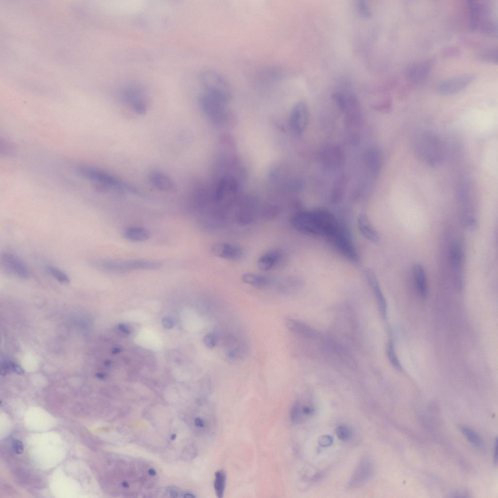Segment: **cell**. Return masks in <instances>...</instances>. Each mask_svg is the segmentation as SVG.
<instances>
[{
	"instance_id": "cell-44",
	"label": "cell",
	"mask_w": 498,
	"mask_h": 498,
	"mask_svg": "<svg viewBox=\"0 0 498 498\" xmlns=\"http://www.w3.org/2000/svg\"><path fill=\"white\" fill-rule=\"evenodd\" d=\"M96 377L100 379H104L106 377V375L103 373H98L96 374Z\"/></svg>"
},
{
	"instance_id": "cell-30",
	"label": "cell",
	"mask_w": 498,
	"mask_h": 498,
	"mask_svg": "<svg viewBox=\"0 0 498 498\" xmlns=\"http://www.w3.org/2000/svg\"><path fill=\"white\" fill-rule=\"evenodd\" d=\"M386 353L388 358L391 364L396 369L401 370V365L396 354L394 344L392 340H390L387 344Z\"/></svg>"
},
{
	"instance_id": "cell-25",
	"label": "cell",
	"mask_w": 498,
	"mask_h": 498,
	"mask_svg": "<svg viewBox=\"0 0 498 498\" xmlns=\"http://www.w3.org/2000/svg\"><path fill=\"white\" fill-rule=\"evenodd\" d=\"M125 272L138 269H155L160 268L161 264L159 262L148 260H130L123 262Z\"/></svg>"
},
{
	"instance_id": "cell-18",
	"label": "cell",
	"mask_w": 498,
	"mask_h": 498,
	"mask_svg": "<svg viewBox=\"0 0 498 498\" xmlns=\"http://www.w3.org/2000/svg\"><path fill=\"white\" fill-rule=\"evenodd\" d=\"M148 179L155 188L160 191L169 192L176 188L173 180L167 175L160 171L151 172L148 175Z\"/></svg>"
},
{
	"instance_id": "cell-46",
	"label": "cell",
	"mask_w": 498,
	"mask_h": 498,
	"mask_svg": "<svg viewBox=\"0 0 498 498\" xmlns=\"http://www.w3.org/2000/svg\"><path fill=\"white\" fill-rule=\"evenodd\" d=\"M120 352V349L119 348H116L114 349V350L112 351V353L113 354H117V353H119Z\"/></svg>"
},
{
	"instance_id": "cell-45",
	"label": "cell",
	"mask_w": 498,
	"mask_h": 498,
	"mask_svg": "<svg viewBox=\"0 0 498 498\" xmlns=\"http://www.w3.org/2000/svg\"><path fill=\"white\" fill-rule=\"evenodd\" d=\"M148 473L151 476H155L156 474V472L154 469L150 468L148 470Z\"/></svg>"
},
{
	"instance_id": "cell-3",
	"label": "cell",
	"mask_w": 498,
	"mask_h": 498,
	"mask_svg": "<svg viewBox=\"0 0 498 498\" xmlns=\"http://www.w3.org/2000/svg\"><path fill=\"white\" fill-rule=\"evenodd\" d=\"M468 2L471 30L490 36H497L498 25L492 18L489 4L485 1L469 0Z\"/></svg>"
},
{
	"instance_id": "cell-15",
	"label": "cell",
	"mask_w": 498,
	"mask_h": 498,
	"mask_svg": "<svg viewBox=\"0 0 498 498\" xmlns=\"http://www.w3.org/2000/svg\"><path fill=\"white\" fill-rule=\"evenodd\" d=\"M374 471L373 464L368 458L361 459L353 473L349 486L356 487L366 483L372 477Z\"/></svg>"
},
{
	"instance_id": "cell-29",
	"label": "cell",
	"mask_w": 498,
	"mask_h": 498,
	"mask_svg": "<svg viewBox=\"0 0 498 498\" xmlns=\"http://www.w3.org/2000/svg\"><path fill=\"white\" fill-rule=\"evenodd\" d=\"M461 429L462 433L472 445L477 447H483L484 443L482 439L475 430L464 426L462 427Z\"/></svg>"
},
{
	"instance_id": "cell-16",
	"label": "cell",
	"mask_w": 498,
	"mask_h": 498,
	"mask_svg": "<svg viewBox=\"0 0 498 498\" xmlns=\"http://www.w3.org/2000/svg\"><path fill=\"white\" fill-rule=\"evenodd\" d=\"M365 276L376 299L381 316L385 319L387 316V302L377 278L374 272L371 269L366 270Z\"/></svg>"
},
{
	"instance_id": "cell-6",
	"label": "cell",
	"mask_w": 498,
	"mask_h": 498,
	"mask_svg": "<svg viewBox=\"0 0 498 498\" xmlns=\"http://www.w3.org/2000/svg\"><path fill=\"white\" fill-rule=\"evenodd\" d=\"M228 103L206 92L201 94L198 98L199 105L202 111L215 123H222L228 118L229 115Z\"/></svg>"
},
{
	"instance_id": "cell-33",
	"label": "cell",
	"mask_w": 498,
	"mask_h": 498,
	"mask_svg": "<svg viewBox=\"0 0 498 498\" xmlns=\"http://www.w3.org/2000/svg\"><path fill=\"white\" fill-rule=\"evenodd\" d=\"M336 433L338 438L344 441H348L352 437V429L345 425H340L336 429Z\"/></svg>"
},
{
	"instance_id": "cell-37",
	"label": "cell",
	"mask_w": 498,
	"mask_h": 498,
	"mask_svg": "<svg viewBox=\"0 0 498 498\" xmlns=\"http://www.w3.org/2000/svg\"><path fill=\"white\" fill-rule=\"evenodd\" d=\"M13 448L14 451L18 454H21L24 450V445L19 440H16L13 442Z\"/></svg>"
},
{
	"instance_id": "cell-9",
	"label": "cell",
	"mask_w": 498,
	"mask_h": 498,
	"mask_svg": "<svg viewBox=\"0 0 498 498\" xmlns=\"http://www.w3.org/2000/svg\"><path fill=\"white\" fill-rule=\"evenodd\" d=\"M0 263L3 270L8 275L22 280L30 277V271L26 264L14 254L5 252L1 253Z\"/></svg>"
},
{
	"instance_id": "cell-13",
	"label": "cell",
	"mask_w": 498,
	"mask_h": 498,
	"mask_svg": "<svg viewBox=\"0 0 498 498\" xmlns=\"http://www.w3.org/2000/svg\"><path fill=\"white\" fill-rule=\"evenodd\" d=\"M289 123L290 127L295 133L301 134L304 131L308 123V107L304 102H300L294 106L290 114Z\"/></svg>"
},
{
	"instance_id": "cell-20",
	"label": "cell",
	"mask_w": 498,
	"mask_h": 498,
	"mask_svg": "<svg viewBox=\"0 0 498 498\" xmlns=\"http://www.w3.org/2000/svg\"><path fill=\"white\" fill-rule=\"evenodd\" d=\"M450 258L455 269V280L457 288L462 287V279L461 270L462 265V251L457 243L452 244L450 249Z\"/></svg>"
},
{
	"instance_id": "cell-47",
	"label": "cell",
	"mask_w": 498,
	"mask_h": 498,
	"mask_svg": "<svg viewBox=\"0 0 498 498\" xmlns=\"http://www.w3.org/2000/svg\"><path fill=\"white\" fill-rule=\"evenodd\" d=\"M122 485L125 488L128 487L129 486L128 483L126 482H123L122 483Z\"/></svg>"
},
{
	"instance_id": "cell-28",
	"label": "cell",
	"mask_w": 498,
	"mask_h": 498,
	"mask_svg": "<svg viewBox=\"0 0 498 498\" xmlns=\"http://www.w3.org/2000/svg\"><path fill=\"white\" fill-rule=\"evenodd\" d=\"M226 476V474L223 470L217 471L215 474V480L214 487L217 497L221 498L223 497L225 485Z\"/></svg>"
},
{
	"instance_id": "cell-7",
	"label": "cell",
	"mask_w": 498,
	"mask_h": 498,
	"mask_svg": "<svg viewBox=\"0 0 498 498\" xmlns=\"http://www.w3.org/2000/svg\"><path fill=\"white\" fill-rule=\"evenodd\" d=\"M121 100L128 105L136 113L142 115L146 111L147 105L144 89L134 84L124 86L119 91Z\"/></svg>"
},
{
	"instance_id": "cell-27",
	"label": "cell",
	"mask_w": 498,
	"mask_h": 498,
	"mask_svg": "<svg viewBox=\"0 0 498 498\" xmlns=\"http://www.w3.org/2000/svg\"><path fill=\"white\" fill-rule=\"evenodd\" d=\"M45 269L47 273L57 282L64 284L70 283L69 276L60 269L52 266L47 265Z\"/></svg>"
},
{
	"instance_id": "cell-40",
	"label": "cell",
	"mask_w": 498,
	"mask_h": 498,
	"mask_svg": "<svg viewBox=\"0 0 498 498\" xmlns=\"http://www.w3.org/2000/svg\"><path fill=\"white\" fill-rule=\"evenodd\" d=\"M498 453L497 452V439H496V440H495V445H494L493 456H494V462L495 463H496L497 464L498 463H497L498 462V453Z\"/></svg>"
},
{
	"instance_id": "cell-8",
	"label": "cell",
	"mask_w": 498,
	"mask_h": 498,
	"mask_svg": "<svg viewBox=\"0 0 498 498\" xmlns=\"http://www.w3.org/2000/svg\"><path fill=\"white\" fill-rule=\"evenodd\" d=\"M328 238L338 250L345 257L353 262L359 260L357 252L346 228L339 223L336 230Z\"/></svg>"
},
{
	"instance_id": "cell-1",
	"label": "cell",
	"mask_w": 498,
	"mask_h": 498,
	"mask_svg": "<svg viewBox=\"0 0 498 498\" xmlns=\"http://www.w3.org/2000/svg\"><path fill=\"white\" fill-rule=\"evenodd\" d=\"M291 226L300 232L329 237L338 226L336 217L323 210H314L296 213L290 219Z\"/></svg>"
},
{
	"instance_id": "cell-43",
	"label": "cell",
	"mask_w": 498,
	"mask_h": 498,
	"mask_svg": "<svg viewBox=\"0 0 498 498\" xmlns=\"http://www.w3.org/2000/svg\"><path fill=\"white\" fill-rule=\"evenodd\" d=\"M195 424H196V426H197L198 427H202L204 426V423H203V421L201 419H200L199 418H197L196 419V420H195Z\"/></svg>"
},
{
	"instance_id": "cell-35",
	"label": "cell",
	"mask_w": 498,
	"mask_h": 498,
	"mask_svg": "<svg viewBox=\"0 0 498 498\" xmlns=\"http://www.w3.org/2000/svg\"><path fill=\"white\" fill-rule=\"evenodd\" d=\"M356 7L359 14L364 18H369L371 16V11L364 1H356Z\"/></svg>"
},
{
	"instance_id": "cell-34",
	"label": "cell",
	"mask_w": 498,
	"mask_h": 498,
	"mask_svg": "<svg viewBox=\"0 0 498 498\" xmlns=\"http://www.w3.org/2000/svg\"><path fill=\"white\" fill-rule=\"evenodd\" d=\"M204 344L208 348H213L218 343L217 333H210L207 334L203 338Z\"/></svg>"
},
{
	"instance_id": "cell-41",
	"label": "cell",
	"mask_w": 498,
	"mask_h": 498,
	"mask_svg": "<svg viewBox=\"0 0 498 498\" xmlns=\"http://www.w3.org/2000/svg\"><path fill=\"white\" fill-rule=\"evenodd\" d=\"M466 222L468 226L470 228H474L477 225V221L473 218H469Z\"/></svg>"
},
{
	"instance_id": "cell-4",
	"label": "cell",
	"mask_w": 498,
	"mask_h": 498,
	"mask_svg": "<svg viewBox=\"0 0 498 498\" xmlns=\"http://www.w3.org/2000/svg\"><path fill=\"white\" fill-rule=\"evenodd\" d=\"M206 92L229 102L231 98V89L228 82L220 74L213 70L204 71L200 77Z\"/></svg>"
},
{
	"instance_id": "cell-2",
	"label": "cell",
	"mask_w": 498,
	"mask_h": 498,
	"mask_svg": "<svg viewBox=\"0 0 498 498\" xmlns=\"http://www.w3.org/2000/svg\"><path fill=\"white\" fill-rule=\"evenodd\" d=\"M412 147L417 157L429 165H438L445 158V142L431 130L418 131L414 136Z\"/></svg>"
},
{
	"instance_id": "cell-24",
	"label": "cell",
	"mask_w": 498,
	"mask_h": 498,
	"mask_svg": "<svg viewBox=\"0 0 498 498\" xmlns=\"http://www.w3.org/2000/svg\"><path fill=\"white\" fill-rule=\"evenodd\" d=\"M413 275L418 293L422 297L427 294V286L425 270L422 265L416 264L413 266Z\"/></svg>"
},
{
	"instance_id": "cell-32",
	"label": "cell",
	"mask_w": 498,
	"mask_h": 498,
	"mask_svg": "<svg viewBox=\"0 0 498 498\" xmlns=\"http://www.w3.org/2000/svg\"><path fill=\"white\" fill-rule=\"evenodd\" d=\"M347 180L344 176L338 178L334 184L333 191L332 197L335 201H338L341 197L344 190L346 186Z\"/></svg>"
},
{
	"instance_id": "cell-22",
	"label": "cell",
	"mask_w": 498,
	"mask_h": 498,
	"mask_svg": "<svg viewBox=\"0 0 498 498\" xmlns=\"http://www.w3.org/2000/svg\"><path fill=\"white\" fill-rule=\"evenodd\" d=\"M324 162L329 168H338L343 162V155L338 147H330L324 153Z\"/></svg>"
},
{
	"instance_id": "cell-48",
	"label": "cell",
	"mask_w": 498,
	"mask_h": 498,
	"mask_svg": "<svg viewBox=\"0 0 498 498\" xmlns=\"http://www.w3.org/2000/svg\"><path fill=\"white\" fill-rule=\"evenodd\" d=\"M176 438V435L175 434H173L172 435V440L175 439Z\"/></svg>"
},
{
	"instance_id": "cell-10",
	"label": "cell",
	"mask_w": 498,
	"mask_h": 498,
	"mask_svg": "<svg viewBox=\"0 0 498 498\" xmlns=\"http://www.w3.org/2000/svg\"><path fill=\"white\" fill-rule=\"evenodd\" d=\"M474 79L475 75L471 73L458 75L439 83L436 90L438 93L443 95L453 94L464 89Z\"/></svg>"
},
{
	"instance_id": "cell-17",
	"label": "cell",
	"mask_w": 498,
	"mask_h": 498,
	"mask_svg": "<svg viewBox=\"0 0 498 498\" xmlns=\"http://www.w3.org/2000/svg\"><path fill=\"white\" fill-rule=\"evenodd\" d=\"M282 257L283 252L281 250H269L258 257L256 262L257 267L263 271L270 270L279 265Z\"/></svg>"
},
{
	"instance_id": "cell-39",
	"label": "cell",
	"mask_w": 498,
	"mask_h": 498,
	"mask_svg": "<svg viewBox=\"0 0 498 498\" xmlns=\"http://www.w3.org/2000/svg\"><path fill=\"white\" fill-rule=\"evenodd\" d=\"M118 328L123 333L129 334L130 333L129 328L124 323L119 324Z\"/></svg>"
},
{
	"instance_id": "cell-36",
	"label": "cell",
	"mask_w": 498,
	"mask_h": 498,
	"mask_svg": "<svg viewBox=\"0 0 498 498\" xmlns=\"http://www.w3.org/2000/svg\"><path fill=\"white\" fill-rule=\"evenodd\" d=\"M333 437L329 435L321 436L318 439L319 444L322 447H328L332 445Z\"/></svg>"
},
{
	"instance_id": "cell-5",
	"label": "cell",
	"mask_w": 498,
	"mask_h": 498,
	"mask_svg": "<svg viewBox=\"0 0 498 498\" xmlns=\"http://www.w3.org/2000/svg\"><path fill=\"white\" fill-rule=\"evenodd\" d=\"M77 171L83 177L100 183L104 186L106 188H115L134 193L137 192V191L131 186L126 184L117 178L104 171L86 166L78 167L77 168Z\"/></svg>"
},
{
	"instance_id": "cell-21",
	"label": "cell",
	"mask_w": 498,
	"mask_h": 498,
	"mask_svg": "<svg viewBox=\"0 0 498 498\" xmlns=\"http://www.w3.org/2000/svg\"><path fill=\"white\" fill-rule=\"evenodd\" d=\"M242 281L257 288H264L269 286L272 279L268 276L253 272H246L241 275Z\"/></svg>"
},
{
	"instance_id": "cell-23",
	"label": "cell",
	"mask_w": 498,
	"mask_h": 498,
	"mask_svg": "<svg viewBox=\"0 0 498 498\" xmlns=\"http://www.w3.org/2000/svg\"><path fill=\"white\" fill-rule=\"evenodd\" d=\"M365 162L368 168L373 173H378L382 163V154L378 148H372L365 154Z\"/></svg>"
},
{
	"instance_id": "cell-31",
	"label": "cell",
	"mask_w": 498,
	"mask_h": 498,
	"mask_svg": "<svg viewBox=\"0 0 498 498\" xmlns=\"http://www.w3.org/2000/svg\"><path fill=\"white\" fill-rule=\"evenodd\" d=\"M478 58L483 62L497 64L498 62V49L497 48H490L483 51L478 54Z\"/></svg>"
},
{
	"instance_id": "cell-12",
	"label": "cell",
	"mask_w": 498,
	"mask_h": 498,
	"mask_svg": "<svg viewBox=\"0 0 498 498\" xmlns=\"http://www.w3.org/2000/svg\"><path fill=\"white\" fill-rule=\"evenodd\" d=\"M285 324L290 332L301 338L314 340L320 339L321 337L316 329L299 320L288 318L285 319Z\"/></svg>"
},
{
	"instance_id": "cell-11",
	"label": "cell",
	"mask_w": 498,
	"mask_h": 498,
	"mask_svg": "<svg viewBox=\"0 0 498 498\" xmlns=\"http://www.w3.org/2000/svg\"><path fill=\"white\" fill-rule=\"evenodd\" d=\"M212 253L217 257L231 261H238L245 256L243 249L237 245L227 242H216L211 248Z\"/></svg>"
},
{
	"instance_id": "cell-14",
	"label": "cell",
	"mask_w": 498,
	"mask_h": 498,
	"mask_svg": "<svg viewBox=\"0 0 498 498\" xmlns=\"http://www.w3.org/2000/svg\"><path fill=\"white\" fill-rule=\"evenodd\" d=\"M433 65L431 59H426L412 64L407 71V78L412 84H418L423 82L429 73Z\"/></svg>"
},
{
	"instance_id": "cell-38",
	"label": "cell",
	"mask_w": 498,
	"mask_h": 498,
	"mask_svg": "<svg viewBox=\"0 0 498 498\" xmlns=\"http://www.w3.org/2000/svg\"><path fill=\"white\" fill-rule=\"evenodd\" d=\"M161 324L163 327L165 329H171L174 326V321L173 320L168 317H165L162 318L161 320Z\"/></svg>"
},
{
	"instance_id": "cell-26",
	"label": "cell",
	"mask_w": 498,
	"mask_h": 498,
	"mask_svg": "<svg viewBox=\"0 0 498 498\" xmlns=\"http://www.w3.org/2000/svg\"><path fill=\"white\" fill-rule=\"evenodd\" d=\"M124 235L126 239L130 241L142 242L147 240L150 236V233L147 229L143 227L132 226L124 230Z\"/></svg>"
},
{
	"instance_id": "cell-42",
	"label": "cell",
	"mask_w": 498,
	"mask_h": 498,
	"mask_svg": "<svg viewBox=\"0 0 498 498\" xmlns=\"http://www.w3.org/2000/svg\"><path fill=\"white\" fill-rule=\"evenodd\" d=\"M13 368L18 374H21L23 373L22 369L17 365H14Z\"/></svg>"
},
{
	"instance_id": "cell-19",
	"label": "cell",
	"mask_w": 498,
	"mask_h": 498,
	"mask_svg": "<svg viewBox=\"0 0 498 498\" xmlns=\"http://www.w3.org/2000/svg\"><path fill=\"white\" fill-rule=\"evenodd\" d=\"M357 226L360 232L367 240L374 243L379 242L380 237L379 233L372 225L366 214H359L357 219Z\"/></svg>"
}]
</instances>
